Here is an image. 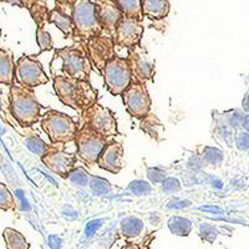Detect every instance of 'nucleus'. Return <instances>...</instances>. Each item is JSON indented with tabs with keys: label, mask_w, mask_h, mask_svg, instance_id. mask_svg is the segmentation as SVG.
<instances>
[{
	"label": "nucleus",
	"mask_w": 249,
	"mask_h": 249,
	"mask_svg": "<svg viewBox=\"0 0 249 249\" xmlns=\"http://www.w3.org/2000/svg\"><path fill=\"white\" fill-rule=\"evenodd\" d=\"M162 183V190L164 192L173 193V192H178L181 190V183H179L178 179L173 178V177H168V178H164Z\"/></svg>",
	"instance_id": "nucleus-31"
},
{
	"label": "nucleus",
	"mask_w": 249,
	"mask_h": 249,
	"mask_svg": "<svg viewBox=\"0 0 249 249\" xmlns=\"http://www.w3.org/2000/svg\"><path fill=\"white\" fill-rule=\"evenodd\" d=\"M237 147L241 151H248V132H239L235 137Z\"/></svg>",
	"instance_id": "nucleus-34"
},
{
	"label": "nucleus",
	"mask_w": 249,
	"mask_h": 249,
	"mask_svg": "<svg viewBox=\"0 0 249 249\" xmlns=\"http://www.w3.org/2000/svg\"><path fill=\"white\" fill-rule=\"evenodd\" d=\"M54 90L64 105L74 108L81 115L92 104L97 102L96 89H93L89 80H77L71 77L54 76Z\"/></svg>",
	"instance_id": "nucleus-2"
},
{
	"label": "nucleus",
	"mask_w": 249,
	"mask_h": 249,
	"mask_svg": "<svg viewBox=\"0 0 249 249\" xmlns=\"http://www.w3.org/2000/svg\"><path fill=\"white\" fill-rule=\"evenodd\" d=\"M101 74L104 76V81H105L108 92L113 96L121 95L132 81L127 60L117 56V55H115L106 64L104 70L101 71Z\"/></svg>",
	"instance_id": "nucleus-7"
},
{
	"label": "nucleus",
	"mask_w": 249,
	"mask_h": 249,
	"mask_svg": "<svg viewBox=\"0 0 249 249\" xmlns=\"http://www.w3.org/2000/svg\"><path fill=\"white\" fill-rule=\"evenodd\" d=\"M14 197L10 193V191L8 190V187L4 183H0V210L3 211H12L15 210Z\"/></svg>",
	"instance_id": "nucleus-28"
},
{
	"label": "nucleus",
	"mask_w": 249,
	"mask_h": 249,
	"mask_svg": "<svg viewBox=\"0 0 249 249\" xmlns=\"http://www.w3.org/2000/svg\"><path fill=\"white\" fill-rule=\"evenodd\" d=\"M1 107H3V101H1V99H0V110H1Z\"/></svg>",
	"instance_id": "nucleus-43"
},
{
	"label": "nucleus",
	"mask_w": 249,
	"mask_h": 249,
	"mask_svg": "<svg viewBox=\"0 0 249 249\" xmlns=\"http://www.w3.org/2000/svg\"><path fill=\"white\" fill-rule=\"evenodd\" d=\"M91 71L92 64L89 59L88 49L84 41L56 50L50 62L53 77L64 76L90 81Z\"/></svg>",
	"instance_id": "nucleus-1"
},
{
	"label": "nucleus",
	"mask_w": 249,
	"mask_h": 249,
	"mask_svg": "<svg viewBox=\"0 0 249 249\" xmlns=\"http://www.w3.org/2000/svg\"><path fill=\"white\" fill-rule=\"evenodd\" d=\"M170 12L168 0H142V15L160 20L167 17Z\"/></svg>",
	"instance_id": "nucleus-17"
},
{
	"label": "nucleus",
	"mask_w": 249,
	"mask_h": 249,
	"mask_svg": "<svg viewBox=\"0 0 249 249\" xmlns=\"http://www.w3.org/2000/svg\"><path fill=\"white\" fill-rule=\"evenodd\" d=\"M49 21L55 24L66 36H70V35L74 34V24H72V19H71V17H69L68 14H64L61 10H59V9H54V10H51V12L49 13Z\"/></svg>",
	"instance_id": "nucleus-19"
},
{
	"label": "nucleus",
	"mask_w": 249,
	"mask_h": 249,
	"mask_svg": "<svg viewBox=\"0 0 249 249\" xmlns=\"http://www.w3.org/2000/svg\"><path fill=\"white\" fill-rule=\"evenodd\" d=\"M104 221L102 219H96V221H91L86 224V228H85V234L86 237H91L92 234H95L97 230H99L100 227L102 226Z\"/></svg>",
	"instance_id": "nucleus-35"
},
{
	"label": "nucleus",
	"mask_w": 249,
	"mask_h": 249,
	"mask_svg": "<svg viewBox=\"0 0 249 249\" xmlns=\"http://www.w3.org/2000/svg\"><path fill=\"white\" fill-rule=\"evenodd\" d=\"M173 206H170V208H183V207H188L191 204V202L188 201H181V202H173Z\"/></svg>",
	"instance_id": "nucleus-37"
},
{
	"label": "nucleus",
	"mask_w": 249,
	"mask_h": 249,
	"mask_svg": "<svg viewBox=\"0 0 249 249\" xmlns=\"http://www.w3.org/2000/svg\"><path fill=\"white\" fill-rule=\"evenodd\" d=\"M201 235L208 242H213L217 237V231L210 224H201Z\"/></svg>",
	"instance_id": "nucleus-33"
},
{
	"label": "nucleus",
	"mask_w": 249,
	"mask_h": 249,
	"mask_svg": "<svg viewBox=\"0 0 249 249\" xmlns=\"http://www.w3.org/2000/svg\"><path fill=\"white\" fill-rule=\"evenodd\" d=\"M202 156H203L204 162L210 164H219L222 162V160H223V153H222V151L217 150L214 147H204Z\"/></svg>",
	"instance_id": "nucleus-30"
},
{
	"label": "nucleus",
	"mask_w": 249,
	"mask_h": 249,
	"mask_svg": "<svg viewBox=\"0 0 249 249\" xmlns=\"http://www.w3.org/2000/svg\"><path fill=\"white\" fill-rule=\"evenodd\" d=\"M168 228L172 234L178 235V237H187V235H190L191 231H192V222L188 218L175 215V217L170 218Z\"/></svg>",
	"instance_id": "nucleus-21"
},
{
	"label": "nucleus",
	"mask_w": 249,
	"mask_h": 249,
	"mask_svg": "<svg viewBox=\"0 0 249 249\" xmlns=\"http://www.w3.org/2000/svg\"><path fill=\"white\" fill-rule=\"evenodd\" d=\"M91 190L93 193H96L97 196H105L112 191V186L110 184V182L105 178H101V177H97V176H93L90 177V181H89Z\"/></svg>",
	"instance_id": "nucleus-25"
},
{
	"label": "nucleus",
	"mask_w": 249,
	"mask_h": 249,
	"mask_svg": "<svg viewBox=\"0 0 249 249\" xmlns=\"http://www.w3.org/2000/svg\"><path fill=\"white\" fill-rule=\"evenodd\" d=\"M25 144L31 152L39 156L40 159L48 152L49 147H50V144L43 141L37 135H30V136L25 137Z\"/></svg>",
	"instance_id": "nucleus-24"
},
{
	"label": "nucleus",
	"mask_w": 249,
	"mask_h": 249,
	"mask_svg": "<svg viewBox=\"0 0 249 249\" xmlns=\"http://www.w3.org/2000/svg\"><path fill=\"white\" fill-rule=\"evenodd\" d=\"M128 190L136 196H147L152 192V186L147 181L143 179H136L128 184Z\"/></svg>",
	"instance_id": "nucleus-29"
},
{
	"label": "nucleus",
	"mask_w": 249,
	"mask_h": 249,
	"mask_svg": "<svg viewBox=\"0 0 249 249\" xmlns=\"http://www.w3.org/2000/svg\"><path fill=\"white\" fill-rule=\"evenodd\" d=\"M36 43L40 48V53L50 51L54 49V41L51 39L50 34L41 25H37L36 29Z\"/></svg>",
	"instance_id": "nucleus-26"
},
{
	"label": "nucleus",
	"mask_w": 249,
	"mask_h": 249,
	"mask_svg": "<svg viewBox=\"0 0 249 249\" xmlns=\"http://www.w3.org/2000/svg\"><path fill=\"white\" fill-rule=\"evenodd\" d=\"M93 5L101 29L112 36L115 28L122 17V12L113 0H96Z\"/></svg>",
	"instance_id": "nucleus-15"
},
{
	"label": "nucleus",
	"mask_w": 249,
	"mask_h": 249,
	"mask_svg": "<svg viewBox=\"0 0 249 249\" xmlns=\"http://www.w3.org/2000/svg\"><path fill=\"white\" fill-rule=\"evenodd\" d=\"M243 127L246 132H248V116H246V121H243Z\"/></svg>",
	"instance_id": "nucleus-42"
},
{
	"label": "nucleus",
	"mask_w": 249,
	"mask_h": 249,
	"mask_svg": "<svg viewBox=\"0 0 249 249\" xmlns=\"http://www.w3.org/2000/svg\"><path fill=\"white\" fill-rule=\"evenodd\" d=\"M121 231L122 234L127 238L137 237L143 231V222L142 219L137 217H126L124 221L121 222Z\"/></svg>",
	"instance_id": "nucleus-22"
},
{
	"label": "nucleus",
	"mask_w": 249,
	"mask_h": 249,
	"mask_svg": "<svg viewBox=\"0 0 249 249\" xmlns=\"http://www.w3.org/2000/svg\"><path fill=\"white\" fill-rule=\"evenodd\" d=\"M76 155L65 151L64 143H51L48 152L41 157V161L51 172L66 178V176L75 168Z\"/></svg>",
	"instance_id": "nucleus-13"
},
{
	"label": "nucleus",
	"mask_w": 249,
	"mask_h": 249,
	"mask_svg": "<svg viewBox=\"0 0 249 249\" xmlns=\"http://www.w3.org/2000/svg\"><path fill=\"white\" fill-rule=\"evenodd\" d=\"M41 128L49 136L51 143L66 144L74 141L79 126L65 113L49 110L41 117Z\"/></svg>",
	"instance_id": "nucleus-5"
},
{
	"label": "nucleus",
	"mask_w": 249,
	"mask_h": 249,
	"mask_svg": "<svg viewBox=\"0 0 249 249\" xmlns=\"http://www.w3.org/2000/svg\"><path fill=\"white\" fill-rule=\"evenodd\" d=\"M10 108L15 120L24 127H30L40 120L41 105L30 89L19 85L10 86Z\"/></svg>",
	"instance_id": "nucleus-3"
},
{
	"label": "nucleus",
	"mask_w": 249,
	"mask_h": 249,
	"mask_svg": "<svg viewBox=\"0 0 249 249\" xmlns=\"http://www.w3.org/2000/svg\"><path fill=\"white\" fill-rule=\"evenodd\" d=\"M201 211H212V212H221L218 207H201Z\"/></svg>",
	"instance_id": "nucleus-41"
},
{
	"label": "nucleus",
	"mask_w": 249,
	"mask_h": 249,
	"mask_svg": "<svg viewBox=\"0 0 249 249\" xmlns=\"http://www.w3.org/2000/svg\"><path fill=\"white\" fill-rule=\"evenodd\" d=\"M49 242H50V247L53 249L60 248V244H61V241H60V238L56 237V235H51V237L49 238Z\"/></svg>",
	"instance_id": "nucleus-36"
},
{
	"label": "nucleus",
	"mask_w": 249,
	"mask_h": 249,
	"mask_svg": "<svg viewBox=\"0 0 249 249\" xmlns=\"http://www.w3.org/2000/svg\"><path fill=\"white\" fill-rule=\"evenodd\" d=\"M126 110L135 119L142 120L150 113L151 97L144 84L132 80L126 90L121 93Z\"/></svg>",
	"instance_id": "nucleus-10"
},
{
	"label": "nucleus",
	"mask_w": 249,
	"mask_h": 249,
	"mask_svg": "<svg viewBox=\"0 0 249 249\" xmlns=\"http://www.w3.org/2000/svg\"><path fill=\"white\" fill-rule=\"evenodd\" d=\"M142 34H143V26L141 21L122 14L112 34L113 44L120 48L130 49L136 44H140Z\"/></svg>",
	"instance_id": "nucleus-14"
},
{
	"label": "nucleus",
	"mask_w": 249,
	"mask_h": 249,
	"mask_svg": "<svg viewBox=\"0 0 249 249\" xmlns=\"http://www.w3.org/2000/svg\"><path fill=\"white\" fill-rule=\"evenodd\" d=\"M121 249H140V247L135 243H126Z\"/></svg>",
	"instance_id": "nucleus-39"
},
{
	"label": "nucleus",
	"mask_w": 249,
	"mask_h": 249,
	"mask_svg": "<svg viewBox=\"0 0 249 249\" xmlns=\"http://www.w3.org/2000/svg\"><path fill=\"white\" fill-rule=\"evenodd\" d=\"M74 141L76 143L77 155L80 159L91 166L96 163L99 155L111 140L105 139L85 124H81L75 135Z\"/></svg>",
	"instance_id": "nucleus-8"
},
{
	"label": "nucleus",
	"mask_w": 249,
	"mask_h": 249,
	"mask_svg": "<svg viewBox=\"0 0 249 249\" xmlns=\"http://www.w3.org/2000/svg\"><path fill=\"white\" fill-rule=\"evenodd\" d=\"M74 36L86 43L90 37L101 34L102 29L95 14V5L91 0H74L72 4Z\"/></svg>",
	"instance_id": "nucleus-4"
},
{
	"label": "nucleus",
	"mask_w": 249,
	"mask_h": 249,
	"mask_svg": "<svg viewBox=\"0 0 249 249\" xmlns=\"http://www.w3.org/2000/svg\"><path fill=\"white\" fill-rule=\"evenodd\" d=\"M6 3L12 4V5H18V6H24L23 0H4Z\"/></svg>",
	"instance_id": "nucleus-38"
},
{
	"label": "nucleus",
	"mask_w": 249,
	"mask_h": 249,
	"mask_svg": "<svg viewBox=\"0 0 249 249\" xmlns=\"http://www.w3.org/2000/svg\"><path fill=\"white\" fill-rule=\"evenodd\" d=\"M3 235L8 249H29V243L26 242L25 237L18 231L6 228Z\"/></svg>",
	"instance_id": "nucleus-23"
},
{
	"label": "nucleus",
	"mask_w": 249,
	"mask_h": 249,
	"mask_svg": "<svg viewBox=\"0 0 249 249\" xmlns=\"http://www.w3.org/2000/svg\"><path fill=\"white\" fill-rule=\"evenodd\" d=\"M96 163L102 170L116 175L124 167V147L120 142L108 141L101 153L99 155Z\"/></svg>",
	"instance_id": "nucleus-16"
},
{
	"label": "nucleus",
	"mask_w": 249,
	"mask_h": 249,
	"mask_svg": "<svg viewBox=\"0 0 249 249\" xmlns=\"http://www.w3.org/2000/svg\"><path fill=\"white\" fill-rule=\"evenodd\" d=\"M0 84L14 85V60L12 53L0 49Z\"/></svg>",
	"instance_id": "nucleus-18"
},
{
	"label": "nucleus",
	"mask_w": 249,
	"mask_h": 249,
	"mask_svg": "<svg viewBox=\"0 0 249 249\" xmlns=\"http://www.w3.org/2000/svg\"><path fill=\"white\" fill-rule=\"evenodd\" d=\"M82 124L88 126L92 131L104 136L105 139L111 140L119 135L117 131V121L115 119L112 111L105 106L95 102L90 107L86 108L81 113Z\"/></svg>",
	"instance_id": "nucleus-6"
},
{
	"label": "nucleus",
	"mask_w": 249,
	"mask_h": 249,
	"mask_svg": "<svg viewBox=\"0 0 249 249\" xmlns=\"http://www.w3.org/2000/svg\"><path fill=\"white\" fill-rule=\"evenodd\" d=\"M14 77L18 85L30 90L49 82L41 62L26 55L20 57L17 64H14Z\"/></svg>",
	"instance_id": "nucleus-9"
},
{
	"label": "nucleus",
	"mask_w": 249,
	"mask_h": 249,
	"mask_svg": "<svg viewBox=\"0 0 249 249\" xmlns=\"http://www.w3.org/2000/svg\"><path fill=\"white\" fill-rule=\"evenodd\" d=\"M248 92H246V96H244V100H243V110L246 111V113H248Z\"/></svg>",
	"instance_id": "nucleus-40"
},
{
	"label": "nucleus",
	"mask_w": 249,
	"mask_h": 249,
	"mask_svg": "<svg viewBox=\"0 0 249 249\" xmlns=\"http://www.w3.org/2000/svg\"><path fill=\"white\" fill-rule=\"evenodd\" d=\"M126 60L130 66L131 76L135 81L144 84L155 75V60L140 44L128 49V57Z\"/></svg>",
	"instance_id": "nucleus-12"
},
{
	"label": "nucleus",
	"mask_w": 249,
	"mask_h": 249,
	"mask_svg": "<svg viewBox=\"0 0 249 249\" xmlns=\"http://www.w3.org/2000/svg\"><path fill=\"white\" fill-rule=\"evenodd\" d=\"M147 177L152 183H161L166 178V172L161 168L151 167L147 168Z\"/></svg>",
	"instance_id": "nucleus-32"
},
{
	"label": "nucleus",
	"mask_w": 249,
	"mask_h": 249,
	"mask_svg": "<svg viewBox=\"0 0 249 249\" xmlns=\"http://www.w3.org/2000/svg\"><path fill=\"white\" fill-rule=\"evenodd\" d=\"M86 49L91 64L101 72L105 65L116 55L112 36L106 31L92 36L86 41Z\"/></svg>",
	"instance_id": "nucleus-11"
},
{
	"label": "nucleus",
	"mask_w": 249,
	"mask_h": 249,
	"mask_svg": "<svg viewBox=\"0 0 249 249\" xmlns=\"http://www.w3.org/2000/svg\"><path fill=\"white\" fill-rule=\"evenodd\" d=\"M120 8L124 15L135 18L140 20L142 19V0H113Z\"/></svg>",
	"instance_id": "nucleus-20"
},
{
	"label": "nucleus",
	"mask_w": 249,
	"mask_h": 249,
	"mask_svg": "<svg viewBox=\"0 0 249 249\" xmlns=\"http://www.w3.org/2000/svg\"><path fill=\"white\" fill-rule=\"evenodd\" d=\"M66 178L71 182L72 184H76V186H86L89 184V181H90V175H89L88 171H85L82 167H76L71 171Z\"/></svg>",
	"instance_id": "nucleus-27"
}]
</instances>
